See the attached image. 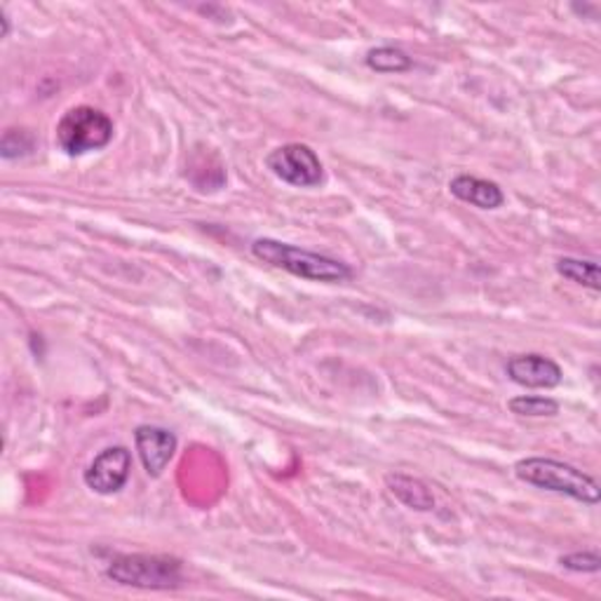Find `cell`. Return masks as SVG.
<instances>
[{
    "label": "cell",
    "mask_w": 601,
    "mask_h": 601,
    "mask_svg": "<svg viewBox=\"0 0 601 601\" xmlns=\"http://www.w3.org/2000/svg\"><path fill=\"white\" fill-rule=\"evenodd\" d=\"M34 150V137L24 130H8L3 134V144H0V156L5 160L28 156Z\"/></svg>",
    "instance_id": "14"
},
{
    "label": "cell",
    "mask_w": 601,
    "mask_h": 601,
    "mask_svg": "<svg viewBox=\"0 0 601 601\" xmlns=\"http://www.w3.org/2000/svg\"><path fill=\"white\" fill-rule=\"evenodd\" d=\"M507 409L517 416L529 418H545L560 414V402L552 397H538V395H522L507 402Z\"/></svg>",
    "instance_id": "13"
},
{
    "label": "cell",
    "mask_w": 601,
    "mask_h": 601,
    "mask_svg": "<svg viewBox=\"0 0 601 601\" xmlns=\"http://www.w3.org/2000/svg\"><path fill=\"white\" fill-rule=\"evenodd\" d=\"M560 564L568 571H576V574H597L601 568V557L599 552H574L564 554Z\"/></svg>",
    "instance_id": "15"
},
{
    "label": "cell",
    "mask_w": 601,
    "mask_h": 601,
    "mask_svg": "<svg viewBox=\"0 0 601 601\" xmlns=\"http://www.w3.org/2000/svg\"><path fill=\"white\" fill-rule=\"evenodd\" d=\"M515 475L524 485H531L552 493H562V495H568V499L588 503V505H597L601 499V489L597 485V479L590 477L588 473L578 470L576 465L564 461L543 458V456L522 458L515 463Z\"/></svg>",
    "instance_id": "2"
},
{
    "label": "cell",
    "mask_w": 601,
    "mask_h": 601,
    "mask_svg": "<svg viewBox=\"0 0 601 601\" xmlns=\"http://www.w3.org/2000/svg\"><path fill=\"white\" fill-rule=\"evenodd\" d=\"M252 254L259 261L287 270V273L304 278L310 282H327L336 284L353 278V270L348 263L339 259L324 257V254H315L308 249L294 247L290 243H280L273 237H259L252 243Z\"/></svg>",
    "instance_id": "1"
},
{
    "label": "cell",
    "mask_w": 601,
    "mask_h": 601,
    "mask_svg": "<svg viewBox=\"0 0 601 601\" xmlns=\"http://www.w3.org/2000/svg\"><path fill=\"white\" fill-rule=\"evenodd\" d=\"M130 470H132L130 451L125 446H111V449H103L101 454L89 463L83 479L95 493L109 495V493H118L127 485Z\"/></svg>",
    "instance_id": "6"
},
{
    "label": "cell",
    "mask_w": 601,
    "mask_h": 601,
    "mask_svg": "<svg viewBox=\"0 0 601 601\" xmlns=\"http://www.w3.org/2000/svg\"><path fill=\"white\" fill-rule=\"evenodd\" d=\"M134 444H137V454L150 477H160L176 451L174 432L158 426H139L134 430Z\"/></svg>",
    "instance_id": "7"
},
{
    "label": "cell",
    "mask_w": 601,
    "mask_h": 601,
    "mask_svg": "<svg viewBox=\"0 0 601 601\" xmlns=\"http://www.w3.org/2000/svg\"><path fill=\"white\" fill-rule=\"evenodd\" d=\"M0 22H3V38H8L10 36V20L3 10H0Z\"/></svg>",
    "instance_id": "16"
},
{
    "label": "cell",
    "mask_w": 601,
    "mask_h": 601,
    "mask_svg": "<svg viewBox=\"0 0 601 601\" xmlns=\"http://www.w3.org/2000/svg\"><path fill=\"white\" fill-rule=\"evenodd\" d=\"M507 376L517 385L524 388H557L564 379L562 367L554 363V359L529 353V355H517L507 363Z\"/></svg>",
    "instance_id": "8"
},
{
    "label": "cell",
    "mask_w": 601,
    "mask_h": 601,
    "mask_svg": "<svg viewBox=\"0 0 601 601\" xmlns=\"http://www.w3.org/2000/svg\"><path fill=\"white\" fill-rule=\"evenodd\" d=\"M557 273L571 282L580 284V287H588L592 292L601 290V270L597 261L564 257L557 261Z\"/></svg>",
    "instance_id": "11"
},
{
    "label": "cell",
    "mask_w": 601,
    "mask_h": 601,
    "mask_svg": "<svg viewBox=\"0 0 601 601\" xmlns=\"http://www.w3.org/2000/svg\"><path fill=\"white\" fill-rule=\"evenodd\" d=\"M385 485L390 493H393L395 499L407 507L418 510V513H430V510H434V495L428 489V485L420 482V479L395 473L385 477Z\"/></svg>",
    "instance_id": "10"
},
{
    "label": "cell",
    "mask_w": 601,
    "mask_h": 601,
    "mask_svg": "<svg viewBox=\"0 0 601 601\" xmlns=\"http://www.w3.org/2000/svg\"><path fill=\"white\" fill-rule=\"evenodd\" d=\"M113 139V120L93 107H75L57 125V144L66 156H85L107 148Z\"/></svg>",
    "instance_id": "4"
},
{
    "label": "cell",
    "mask_w": 601,
    "mask_h": 601,
    "mask_svg": "<svg viewBox=\"0 0 601 601\" xmlns=\"http://www.w3.org/2000/svg\"><path fill=\"white\" fill-rule=\"evenodd\" d=\"M367 66L376 73H404L414 66V62L407 52L385 45V48H376L367 52Z\"/></svg>",
    "instance_id": "12"
},
{
    "label": "cell",
    "mask_w": 601,
    "mask_h": 601,
    "mask_svg": "<svg viewBox=\"0 0 601 601\" xmlns=\"http://www.w3.org/2000/svg\"><path fill=\"white\" fill-rule=\"evenodd\" d=\"M449 191L461 203H468L477 209H499L505 203V195L499 184L487 182V179H479V176H470V174H458L451 179Z\"/></svg>",
    "instance_id": "9"
},
{
    "label": "cell",
    "mask_w": 601,
    "mask_h": 601,
    "mask_svg": "<svg viewBox=\"0 0 601 601\" xmlns=\"http://www.w3.org/2000/svg\"><path fill=\"white\" fill-rule=\"evenodd\" d=\"M266 168L284 184L312 188L324 182V168L318 154L306 144H284L266 156Z\"/></svg>",
    "instance_id": "5"
},
{
    "label": "cell",
    "mask_w": 601,
    "mask_h": 601,
    "mask_svg": "<svg viewBox=\"0 0 601 601\" xmlns=\"http://www.w3.org/2000/svg\"><path fill=\"white\" fill-rule=\"evenodd\" d=\"M107 576L127 588L176 590L184 582V566L164 554H123L109 564Z\"/></svg>",
    "instance_id": "3"
}]
</instances>
